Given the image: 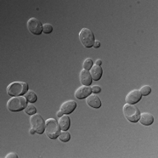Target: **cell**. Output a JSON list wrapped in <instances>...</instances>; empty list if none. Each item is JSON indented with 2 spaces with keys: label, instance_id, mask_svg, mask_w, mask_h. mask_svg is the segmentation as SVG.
Masks as SVG:
<instances>
[{
  "label": "cell",
  "instance_id": "6da1fadb",
  "mask_svg": "<svg viewBox=\"0 0 158 158\" xmlns=\"http://www.w3.org/2000/svg\"><path fill=\"white\" fill-rule=\"evenodd\" d=\"M6 90L10 96H20L28 90V85L25 82H13L9 85Z\"/></svg>",
  "mask_w": 158,
  "mask_h": 158
},
{
  "label": "cell",
  "instance_id": "7a4b0ae2",
  "mask_svg": "<svg viewBox=\"0 0 158 158\" xmlns=\"http://www.w3.org/2000/svg\"><path fill=\"white\" fill-rule=\"evenodd\" d=\"M27 99L25 97L22 96H16L11 98V99H9V101L7 102V108L8 110H10L11 112H19L22 111L23 109H25L27 103Z\"/></svg>",
  "mask_w": 158,
  "mask_h": 158
},
{
  "label": "cell",
  "instance_id": "3957f363",
  "mask_svg": "<svg viewBox=\"0 0 158 158\" xmlns=\"http://www.w3.org/2000/svg\"><path fill=\"white\" fill-rule=\"evenodd\" d=\"M60 127L55 118H48L46 121L45 134L50 139H56L60 135Z\"/></svg>",
  "mask_w": 158,
  "mask_h": 158
},
{
  "label": "cell",
  "instance_id": "277c9868",
  "mask_svg": "<svg viewBox=\"0 0 158 158\" xmlns=\"http://www.w3.org/2000/svg\"><path fill=\"white\" fill-rule=\"evenodd\" d=\"M123 113L126 118L133 123H135L139 120L141 113L139 111V109L130 104H126L123 106Z\"/></svg>",
  "mask_w": 158,
  "mask_h": 158
},
{
  "label": "cell",
  "instance_id": "5b68a950",
  "mask_svg": "<svg viewBox=\"0 0 158 158\" xmlns=\"http://www.w3.org/2000/svg\"><path fill=\"white\" fill-rule=\"evenodd\" d=\"M79 39L85 48H91L95 42V36L93 32L88 28H83L79 33Z\"/></svg>",
  "mask_w": 158,
  "mask_h": 158
},
{
  "label": "cell",
  "instance_id": "8992f818",
  "mask_svg": "<svg viewBox=\"0 0 158 158\" xmlns=\"http://www.w3.org/2000/svg\"><path fill=\"white\" fill-rule=\"evenodd\" d=\"M30 125H31V127L39 135L43 134L45 131L46 122L41 117V115H40L38 113H35L30 117Z\"/></svg>",
  "mask_w": 158,
  "mask_h": 158
},
{
  "label": "cell",
  "instance_id": "52a82bcc",
  "mask_svg": "<svg viewBox=\"0 0 158 158\" xmlns=\"http://www.w3.org/2000/svg\"><path fill=\"white\" fill-rule=\"evenodd\" d=\"M43 25L36 18H31L27 21V29L32 34L39 35L43 32Z\"/></svg>",
  "mask_w": 158,
  "mask_h": 158
},
{
  "label": "cell",
  "instance_id": "ba28073f",
  "mask_svg": "<svg viewBox=\"0 0 158 158\" xmlns=\"http://www.w3.org/2000/svg\"><path fill=\"white\" fill-rule=\"evenodd\" d=\"M141 97H142V95H141V91L139 90H131L126 98L127 104H130V105L135 104V103L141 100Z\"/></svg>",
  "mask_w": 158,
  "mask_h": 158
},
{
  "label": "cell",
  "instance_id": "9c48e42d",
  "mask_svg": "<svg viewBox=\"0 0 158 158\" xmlns=\"http://www.w3.org/2000/svg\"><path fill=\"white\" fill-rule=\"evenodd\" d=\"M91 88L90 86H81L79 87L77 90L75 92V97L77 99H83V98H86L88 96H90L91 93Z\"/></svg>",
  "mask_w": 158,
  "mask_h": 158
},
{
  "label": "cell",
  "instance_id": "30bf717a",
  "mask_svg": "<svg viewBox=\"0 0 158 158\" xmlns=\"http://www.w3.org/2000/svg\"><path fill=\"white\" fill-rule=\"evenodd\" d=\"M77 107V103L74 100H68V101L64 102L60 107V111L63 114H69L73 112L74 110Z\"/></svg>",
  "mask_w": 158,
  "mask_h": 158
},
{
  "label": "cell",
  "instance_id": "8fae6325",
  "mask_svg": "<svg viewBox=\"0 0 158 158\" xmlns=\"http://www.w3.org/2000/svg\"><path fill=\"white\" fill-rule=\"evenodd\" d=\"M86 103L88 104V106H90V107L96 108V109L101 106V100L96 94H90V96L87 97Z\"/></svg>",
  "mask_w": 158,
  "mask_h": 158
},
{
  "label": "cell",
  "instance_id": "7c38bea8",
  "mask_svg": "<svg viewBox=\"0 0 158 158\" xmlns=\"http://www.w3.org/2000/svg\"><path fill=\"white\" fill-rule=\"evenodd\" d=\"M80 82L83 85L90 86L92 83V77L89 70L83 69L80 72Z\"/></svg>",
  "mask_w": 158,
  "mask_h": 158
},
{
  "label": "cell",
  "instance_id": "4fadbf2b",
  "mask_svg": "<svg viewBox=\"0 0 158 158\" xmlns=\"http://www.w3.org/2000/svg\"><path fill=\"white\" fill-rule=\"evenodd\" d=\"M90 75H91V77L92 80L94 81H98L99 79L101 78L102 74H103V69H102L101 66H98V65H93L91 69H90Z\"/></svg>",
  "mask_w": 158,
  "mask_h": 158
},
{
  "label": "cell",
  "instance_id": "5bb4252c",
  "mask_svg": "<svg viewBox=\"0 0 158 158\" xmlns=\"http://www.w3.org/2000/svg\"><path fill=\"white\" fill-rule=\"evenodd\" d=\"M58 124H59L61 130L67 131L69 128V126H70V118L67 114H64L62 117H60L59 120H58Z\"/></svg>",
  "mask_w": 158,
  "mask_h": 158
},
{
  "label": "cell",
  "instance_id": "9a60e30c",
  "mask_svg": "<svg viewBox=\"0 0 158 158\" xmlns=\"http://www.w3.org/2000/svg\"><path fill=\"white\" fill-rule=\"evenodd\" d=\"M141 122V124L144 125V126H149L154 122V117L152 114L148 113H144L140 115L139 120Z\"/></svg>",
  "mask_w": 158,
  "mask_h": 158
},
{
  "label": "cell",
  "instance_id": "2e32d148",
  "mask_svg": "<svg viewBox=\"0 0 158 158\" xmlns=\"http://www.w3.org/2000/svg\"><path fill=\"white\" fill-rule=\"evenodd\" d=\"M25 98L30 103H34L35 101H37V96L36 94L34 93V90H27L26 93H25Z\"/></svg>",
  "mask_w": 158,
  "mask_h": 158
},
{
  "label": "cell",
  "instance_id": "e0dca14e",
  "mask_svg": "<svg viewBox=\"0 0 158 158\" xmlns=\"http://www.w3.org/2000/svg\"><path fill=\"white\" fill-rule=\"evenodd\" d=\"M25 112L27 114H28V115H34L36 113V108L34 106V105L32 104V103H30L29 102L28 104L27 105V106L25 108Z\"/></svg>",
  "mask_w": 158,
  "mask_h": 158
},
{
  "label": "cell",
  "instance_id": "ac0fdd59",
  "mask_svg": "<svg viewBox=\"0 0 158 158\" xmlns=\"http://www.w3.org/2000/svg\"><path fill=\"white\" fill-rule=\"evenodd\" d=\"M59 139H60L61 141L67 142L70 139V135H69V133L67 132V131H62V133H60V135H59Z\"/></svg>",
  "mask_w": 158,
  "mask_h": 158
},
{
  "label": "cell",
  "instance_id": "d6986e66",
  "mask_svg": "<svg viewBox=\"0 0 158 158\" xmlns=\"http://www.w3.org/2000/svg\"><path fill=\"white\" fill-rule=\"evenodd\" d=\"M93 66V62L90 58H87L84 62V64H83V67H84V69H86V70H89L91 69V67Z\"/></svg>",
  "mask_w": 158,
  "mask_h": 158
},
{
  "label": "cell",
  "instance_id": "ffe728a7",
  "mask_svg": "<svg viewBox=\"0 0 158 158\" xmlns=\"http://www.w3.org/2000/svg\"><path fill=\"white\" fill-rule=\"evenodd\" d=\"M140 91H141L142 96H147V95H148L151 92V88L148 85H144L143 87H141Z\"/></svg>",
  "mask_w": 158,
  "mask_h": 158
},
{
  "label": "cell",
  "instance_id": "44dd1931",
  "mask_svg": "<svg viewBox=\"0 0 158 158\" xmlns=\"http://www.w3.org/2000/svg\"><path fill=\"white\" fill-rule=\"evenodd\" d=\"M42 28H43V32L45 34H50V33H52V31H53V27L51 26L50 24H48V23L44 24L43 27H42Z\"/></svg>",
  "mask_w": 158,
  "mask_h": 158
},
{
  "label": "cell",
  "instance_id": "7402d4cb",
  "mask_svg": "<svg viewBox=\"0 0 158 158\" xmlns=\"http://www.w3.org/2000/svg\"><path fill=\"white\" fill-rule=\"evenodd\" d=\"M91 91H92L93 93H99V92L101 91V88H100L98 85H93V86L91 87Z\"/></svg>",
  "mask_w": 158,
  "mask_h": 158
},
{
  "label": "cell",
  "instance_id": "603a6c76",
  "mask_svg": "<svg viewBox=\"0 0 158 158\" xmlns=\"http://www.w3.org/2000/svg\"><path fill=\"white\" fill-rule=\"evenodd\" d=\"M6 158H17L18 156L17 154H15V153H10V154H8L7 156H6Z\"/></svg>",
  "mask_w": 158,
  "mask_h": 158
},
{
  "label": "cell",
  "instance_id": "cb8c5ba5",
  "mask_svg": "<svg viewBox=\"0 0 158 158\" xmlns=\"http://www.w3.org/2000/svg\"><path fill=\"white\" fill-rule=\"evenodd\" d=\"M93 47L95 48H98L99 47H100V42L98 41V40H95V42H94V45Z\"/></svg>",
  "mask_w": 158,
  "mask_h": 158
},
{
  "label": "cell",
  "instance_id": "d4e9b609",
  "mask_svg": "<svg viewBox=\"0 0 158 158\" xmlns=\"http://www.w3.org/2000/svg\"><path fill=\"white\" fill-rule=\"evenodd\" d=\"M96 65H98V66H101L102 64V61L100 60V59H98L96 61V63H95Z\"/></svg>",
  "mask_w": 158,
  "mask_h": 158
},
{
  "label": "cell",
  "instance_id": "484cf974",
  "mask_svg": "<svg viewBox=\"0 0 158 158\" xmlns=\"http://www.w3.org/2000/svg\"><path fill=\"white\" fill-rule=\"evenodd\" d=\"M62 115H63V113H62V112H61V111H59V112H57V113H56V116H57V117H59V118H60V117H62Z\"/></svg>",
  "mask_w": 158,
  "mask_h": 158
},
{
  "label": "cell",
  "instance_id": "4316f807",
  "mask_svg": "<svg viewBox=\"0 0 158 158\" xmlns=\"http://www.w3.org/2000/svg\"><path fill=\"white\" fill-rule=\"evenodd\" d=\"M29 132H30V134H31V135H34V133H36V132H35V131H34V130L33 129L32 127L30 128V131H29Z\"/></svg>",
  "mask_w": 158,
  "mask_h": 158
}]
</instances>
